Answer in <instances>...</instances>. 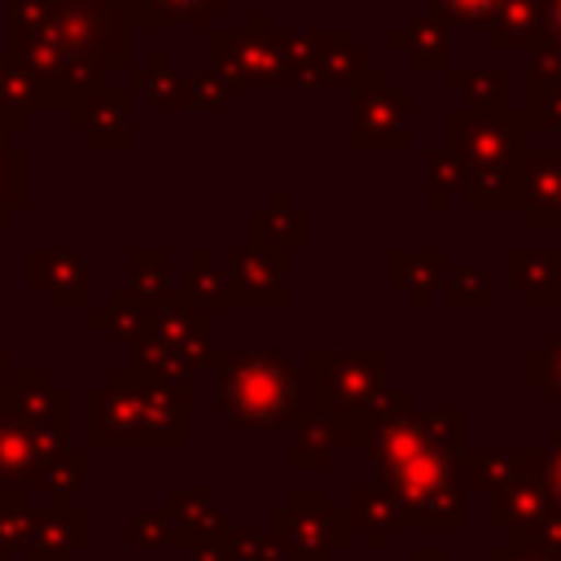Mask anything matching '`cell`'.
<instances>
[{"label": "cell", "mask_w": 561, "mask_h": 561, "mask_svg": "<svg viewBox=\"0 0 561 561\" xmlns=\"http://www.w3.org/2000/svg\"><path fill=\"white\" fill-rule=\"evenodd\" d=\"M535 228H561V149L526 153V202Z\"/></svg>", "instance_id": "obj_11"}, {"label": "cell", "mask_w": 561, "mask_h": 561, "mask_svg": "<svg viewBox=\"0 0 561 561\" xmlns=\"http://www.w3.org/2000/svg\"><path fill=\"white\" fill-rule=\"evenodd\" d=\"M530 127H552L561 131V57L543 48L530 70V105H526Z\"/></svg>", "instance_id": "obj_15"}, {"label": "cell", "mask_w": 561, "mask_h": 561, "mask_svg": "<svg viewBox=\"0 0 561 561\" xmlns=\"http://www.w3.org/2000/svg\"><path fill=\"white\" fill-rule=\"evenodd\" d=\"M92 324L105 329V333H114L118 342H140L153 329V298L131 294V289H114L110 294V311L96 316Z\"/></svg>", "instance_id": "obj_18"}, {"label": "cell", "mask_w": 561, "mask_h": 561, "mask_svg": "<svg viewBox=\"0 0 561 561\" xmlns=\"http://www.w3.org/2000/svg\"><path fill=\"white\" fill-rule=\"evenodd\" d=\"M500 9V0H434V13L443 22H460V26H486V18Z\"/></svg>", "instance_id": "obj_28"}, {"label": "cell", "mask_w": 561, "mask_h": 561, "mask_svg": "<svg viewBox=\"0 0 561 561\" xmlns=\"http://www.w3.org/2000/svg\"><path fill=\"white\" fill-rule=\"evenodd\" d=\"M443 267H447V254L443 250H434V254H403V250H394L390 254V276H394L390 285L403 289L412 307H425L430 294H434V285L443 280Z\"/></svg>", "instance_id": "obj_16"}, {"label": "cell", "mask_w": 561, "mask_h": 561, "mask_svg": "<svg viewBox=\"0 0 561 561\" xmlns=\"http://www.w3.org/2000/svg\"><path fill=\"white\" fill-rule=\"evenodd\" d=\"M219 364V403L237 425H276L298 408V373L280 351H237Z\"/></svg>", "instance_id": "obj_1"}, {"label": "cell", "mask_w": 561, "mask_h": 561, "mask_svg": "<svg viewBox=\"0 0 561 561\" xmlns=\"http://www.w3.org/2000/svg\"><path fill=\"white\" fill-rule=\"evenodd\" d=\"M127 267H131V276H136V294H145V298H162V294H171V276H167V267H171V259H167V250H131L127 254Z\"/></svg>", "instance_id": "obj_23"}, {"label": "cell", "mask_w": 561, "mask_h": 561, "mask_svg": "<svg viewBox=\"0 0 561 561\" xmlns=\"http://www.w3.org/2000/svg\"><path fill=\"white\" fill-rule=\"evenodd\" d=\"M552 486L561 491V434H557V451H552Z\"/></svg>", "instance_id": "obj_31"}, {"label": "cell", "mask_w": 561, "mask_h": 561, "mask_svg": "<svg viewBox=\"0 0 561 561\" xmlns=\"http://www.w3.org/2000/svg\"><path fill=\"white\" fill-rule=\"evenodd\" d=\"M508 285L526 289L535 307H557L561 302V250H513L504 259Z\"/></svg>", "instance_id": "obj_10"}, {"label": "cell", "mask_w": 561, "mask_h": 561, "mask_svg": "<svg viewBox=\"0 0 561 561\" xmlns=\"http://www.w3.org/2000/svg\"><path fill=\"white\" fill-rule=\"evenodd\" d=\"M250 237H254V245H272V250L289 254V250L307 245V210L289 206L285 193H272V202L250 215Z\"/></svg>", "instance_id": "obj_12"}, {"label": "cell", "mask_w": 561, "mask_h": 561, "mask_svg": "<svg viewBox=\"0 0 561 561\" xmlns=\"http://www.w3.org/2000/svg\"><path fill=\"white\" fill-rule=\"evenodd\" d=\"M535 381H539L552 399H561V333H557L543 351H535Z\"/></svg>", "instance_id": "obj_29"}, {"label": "cell", "mask_w": 561, "mask_h": 561, "mask_svg": "<svg viewBox=\"0 0 561 561\" xmlns=\"http://www.w3.org/2000/svg\"><path fill=\"white\" fill-rule=\"evenodd\" d=\"M26 202V153L22 149H4L0 153V228L9 224V215Z\"/></svg>", "instance_id": "obj_24"}, {"label": "cell", "mask_w": 561, "mask_h": 561, "mask_svg": "<svg viewBox=\"0 0 561 561\" xmlns=\"http://www.w3.org/2000/svg\"><path fill=\"white\" fill-rule=\"evenodd\" d=\"M465 175H469V162H465L456 149H447V153H430V184H434L430 202H434V206H443V202H447V193L465 188Z\"/></svg>", "instance_id": "obj_25"}, {"label": "cell", "mask_w": 561, "mask_h": 561, "mask_svg": "<svg viewBox=\"0 0 561 561\" xmlns=\"http://www.w3.org/2000/svg\"><path fill=\"white\" fill-rule=\"evenodd\" d=\"M285 250L245 245L228 254V307H285Z\"/></svg>", "instance_id": "obj_5"}, {"label": "cell", "mask_w": 561, "mask_h": 561, "mask_svg": "<svg viewBox=\"0 0 561 561\" xmlns=\"http://www.w3.org/2000/svg\"><path fill=\"white\" fill-rule=\"evenodd\" d=\"M228 92L232 88L219 79V70H197V75L184 79V96H188L193 110H224L228 105Z\"/></svg>", "instance_id": "obj_27"}, {"label": "cell", "mask_w": 561, "mask_h": 561, "mask_svg": "<svg viewBox=\"0 0 561 561\" xmlns=\"http://www.w3.org/2000/svg\"><path fill=\"white\" fill-rule=\"evenodd\" d=\"M351 145L355 149H403L408 145V92L390 88L377 70L351 88Z\"/></svg>", "instance_id": "obj_3"}, {"label": "cell", "mask_w": 561, "mask_h": 561, "mask_svg": "<svg viewBox=\"0 0 561 561\" xmlns=\"http://www.w3.org/2000/svg\"><path fill=\"white\" fill-rule=\"evenodd\" d=\"M311 368L329 373V399L337 403H364L373 390H381L386 355L381 351H351V355H311Z\"/></svg>", "instance_id": "obj_8"}, {"label": "cell", "mask_w": 561, "mask_h": 561, "mask_svg": "<svg viewBox=\"0 0 561 561\" xmlns=\"http://www.w3.org/2000/svg\"><path fill=\"white\" fill-rule=\"evenodd\" d=\"M451 88L465 92V110H508V75L504 70H451Z\"/></svg>", "instance_id": "obj_21"}, {"label": "cell", "mask_w": 561, "mask_h": 561, "mask_svg": "<svg viewBox=\"0 0 561 561\" xmlns=\"http://www.w3.org/2000/svg\"><path fill=\"white\" fill-rule=\"evenodd\" d=\"M447 127H451V149L469 167L526 153V136H530V118L513 110H451Z\"/></svg>", "instance_id": "obj_4"}, {"label": "cell", "mask_w": 561, "mask_h": 561, "mask_svg": "<svg viewBox=\"0 0 561 561\" xmlns=\"http://www.w3.org/2000/svg\"><path fill=\"white\" fill-rule=\"evenodd\" d=\"M31 289H44L53 307L88 302V263L75 250H31Z\"/></svg>", "instance_id": "obj_6"}, {"label": "cell", "mask_w": 561, "mask_h": 561, "mask_svg": "<svg viewBox=\"0 0 561 561\" xmlns=\"http://www.w3.org/2000/svg\"><path fill=\"white\" fill-rule=\"evenodd\" d=\"M188 298L202 307H228V267H215L206 250L188 254Z\"/></svg>", "instance_id": "obj_22"}, {"label": "cell", "mask_w": 561, "mask_h": 561, "mask_svg": "<svg viewBox=\"0 0 561 561\" xmlns=\"http://www.w3.org/2000/svg\"><path fill=\"white\" fill-rule=\"evenodd\" d=\"M447 302L456 311H469V307H486L491 302V285H486V272L482 267H456V276L447 280Z\"/></svg>", "instance_id": "obj_26"}, {"label": "cell", "mask_w": 561, "mask_h": 561, "mask_svg": "<svg viewBox=\"0 0 561 561\" xmlns=\"http://www.w3.org/2000/svg\"><path fill=\"white\" fill-rule=\"evenodd\" d=\"M469 206H522L526 202V153L473 162L465 175Z\"/></svg>", "instance_id": "obj_9"}, {"label": "cell", "mask_w": 561, "mask_h": 561, "mask_svg": "<svg viewBox=\"0 0 561 561\" xmlns=\"http://www.w3.org/2000/svg\"><path fill=\"white\" fill-rule=\"evenodd\" d=\"M390 44H394L412 66H421V70L447 66V22H443L438 13H421V18L403 22V26L390 35Z\"/></svg>", "instance_id": "obj_13"}, {"label": "cell", "mask_w": 561, "mask_h": 561, "mask_svg": "<svg viewBox=\"0 0 561 561\" xmlns=\"http://www.w3.org/2000/svg\"><path fill=\"white\" fill-rule=\"evenodd\" d=\"M131 88H140V96H145L153 110L188 105V96H184V79H175V70H171V53H167V48H153V53H149V66H145V70H131Z\"/></svg>", "instance_id": "obj_19"}, {"label": "cell", "mask_w": 561, "mask_h": 561, "mask_svg": "<svg viewBox=\"0 0 561 561\" xmlns=\"http://www.w3.org/2000/svg\"><path fill=\"white\" fill-rule=\"evenodd\" d=\"M70 123L96 145V149H127V92L123 88H96L70 105Z\"/></svg>", "instance_id": "obj_7"}, {"label": "cell", "mask_w": 561, "mask_h": 561, "mask_svg": "<svg viewBox=\"0 0 561 561\" xmlns=\"http://www.w3.org/2000/svg\"><path fill=\"white\" fill-rule=\"evenodd\" d=\"M539 44L561 57V0H539Z\"/></svg>", "instance_id": "obj_30"}, {"label": "cell", "mask_w": 561, "mask_h": 561, "mask_svg": "<svg viewBox=\"0 0 561 561\" xmlns=\"http://www.w3.org/2000/svg\"><path fill=\"white\" fill-rule=\"evenodd\" d=\"M486 44L491 48H535L539 44V0H500V9L486 18Z\"/></svg>", "instance_id": "obj_14"}, {"label": "cell", "mask_w": 561, "mask_h": 561, "mask_svg": "<svg viewBox=\"0 0 561 561\" xmlns=\"http://www.w3.org/2000/svg\"><path fill=\"white\" fill-rule=\"evenodd\" d=\"M224 4H228V0H131V18H136V26H149V31L171 26V22H193V26H202L206 13H210V9H224Z\"/></svg>", "instance_id": "obj_20"}, {"label": "cell", "mask_w": 561, "mask_h": 561, "mask_svg": "<svg viewBox=\"0 0 561 561\" xmlns=\"http://www.w3.org/2000/svg\"><path fill=\"white\" fill-rule=\"evenodd\" d=\"M35 110H39L35 105V83L18 66V57L4 48L0 53V123H4V131H22Z\"/></svg>", "instance_id": "obj_17"}, {"label": "cell", "mask_w": 561, "mask_h": 561, "mask_svg": "<svg viewBox=\"0 0 561 561\" xmlns=\"http://www.w3.org/2000/svg\"><path fill=\"white\" fill-rule=\"evenodd\" d=\"M302 53V35L272 31L267 13H250V31H210V70L228 88H263L294 83Z\"/></svg>", "instance_id": "obj_2"}]
</instances>
